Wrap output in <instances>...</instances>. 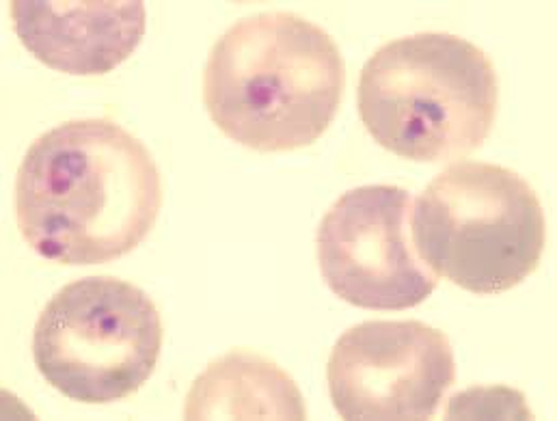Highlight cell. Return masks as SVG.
<instances>
[{
  "instance_id": "obj_5",
  "label": "cell",
  "mask_w": 557,
  "mask_h": 421,
  "mask_svg": "<svg viewBox=\"0 0 557 421\" xmlns=\"http://www.w3.org/2000/svg\"><path fill=\"white\" fill-rule=\"evenodd\" d=\"M164 339L156 302L131 281L96 275L63 285L33 333L48 385L74 403H120L151 379Z\"/></svg>"
},
{
  "instance_id": "obj_6",
  "label": "cell",
  "mask_w": 557,
  "mask_h": 421,
  "mask_svg": "<svg viewBox=\"0 0 557 421\" xmlns=\"http://www.w3.org/2000/svg\"><path fill=\"white\" fill-rule=\"evenodd\" d=\"M318 264L331 292L361 309L418 307L438 283L411 240V193L389 184L352 188L331 206Z\"/></svg>"
},
{
  "instance_id": "obj_7",
  "label": "cell",
  "mask_w": 557,
  "mask_h": 421,
  "mask_svg": "<svg viewBox=\"0 0 557 421\" xmlns=\"http://www.w3.org/2000/svg\"><path fill=\"white\" fill-rule=\"evenodd\" d=\"M326 381L344 420H430L456 381L451 342L418 320L361 322L335 342Z\"/></svg>"
},
{
  "instance_id": "obj_4",
  "label": "cell",
  "mask_w": 557,
  "mask_h": 421,
  "mask_svg": "<svg viewBox=\"0 0 557 421\" xmlns=\"http://www.w3.org/2000/svg\"><path fill=\"white\" fill-rule=\"evenodd\" d=\"M411 240L436 277L473 294H502L539 269L547 221L536 190L517 171L462 160L419 195Z\"/></svg>"
},
{
  "instance_id": "obj_3",
  "label": "cell",
  "mask_w": 557,
  "mask_h": 421,
  "mask_svg": "<svg viewBox=\"0 0 557 421\" xmlns=\"http://www.w3.org/2000/svg\"><path fill=\"white\" fill-rule=\"evenodd\" d=\"M357 107L366 131L413 162L462 158L488 139L499 107L491 57L458 35L418 33L363 65Z\"/></svg>"
},
{
  "instance_id": "obj_1",
  "label": "cell",
  "mask_w": 557,
  "mask_h": 421,
  "mask_svg": "<svg viewBox=\"0 0 557 421\" xmlns=\"http://www.w3.org/2000/svg\"><path fill=\"white\" fill-rule=\"evenodd\" d=\"M162 208L160 169L143 140L113 120H72L33 140L15 179L26 245L65 267L133 253Z\"/></svg>"
},
{
  "instance_id": "obj_2",
  "label": "cell",
  "mask_w": 557,
  "mask_h": 421,
  "mask_svg": "<svg viewBox=\"0 0 557 421\" xmlns=\"http://www.w3.org/2000/svg\"><path fill=\"white\" fill-rule=\"evenodd\" d=\"M344 87L346 63L324 28L292 11H267L238 20L214 44L203 102L225 137L277 153L320 139Z\"/></svg>"
},
{
  "instance_id": "obj_10",
  "label": "cell",
  "mask_w": 557,
  "mask_h": 421,
  "mask_svg": "<svg viewBox=\"0 0 557 421\" xmlns=\"http://www.w3.org/2000/svg\"><path fill=\"white\" fill-rule=\"evenodd\" d=\"M499 420V418H528L532 420L534 416L530 413L525 405V396L508 389V387H475L462 394H456L445 411V420Z\"/></svg>"
},
{
  "instance_id": "obj_9",
  "label": "cell",
  "mask_w": 557,
  "mask_h": 421,
  "mask_svg": "<svg viewBox=\"0 0 557 421\" xmlns=\"http://www.w3.org/2000/svg\"><path fill=\"white\" fill-rule=\"evenodd\" d=\"M186 420H305L300 389L277 363L251 350L212 361L188 392Z\"/></svg>"
},
{
  "instance_id": "obj_8",
  "label": "cell",
  "mask_w": 557,
  "mask_h": 421,
  "mask_svg": "<svg viewBox=\"0 0 557 421\" xmlns=\"http://www.w3.org/2000/svg\"><path fill=\"white\" fill-rule=\"evenodd\" d=\"M13 30L44 65L72 76H104L122 65L145 35L143 0H13Z\"/></svg>"
}]
</instances>
